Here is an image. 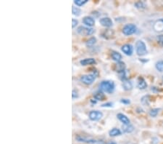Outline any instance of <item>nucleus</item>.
<instances>
[{
    "label": "nucleus",
    "instance_id": "nucleus-1",
    "mask_svg": "<svg viewBox=\"0 0 163 144\" xmlns=\"http://www.w3.org/2000/svg\"><path fill=\"white\" fill-rule=\"evenodd\" d=\"M100 91L107 93H112L115 89V84L113 81H102L100 84Z\"/></svg>",
    "mask_w": 163,
    "mask_h": 144
},
{
    "label": "nucleus",
    "instance_id": "nucleus-2",
    "mask_svg": "<svg viewBox=\"0 0 163 144\" xmlns=\"http://www.w3.org/2000/svg\"><path fill=\"white\" fill-rule=\"evenodd\" d=\"M136 51L137 55L139 56H144L147 54V49L145 43L141 40H138L136 43Z\"/></svg>",
    "mask_w": 163,
    "mask_h": 144
},
{
    "label": "nucleus",
    "instance_id": "nucleus-3",
    "mask_svg": "<svg viewBox=\"0 0 163 144\" xmlns=\"http://www.w3.org/2000/svg\"><path fill=\"white\" fill-rule=\"evenodd\" d=\"M136 30L137 28L136 25L135 24H127V25H125L123 28V34L125 35V36H130V35H132L134 33H136Z\"/></svg>",
    "mask_w": 163,
    "mask_h": 144
},
{
    "label": "nucleus",
    "instance_id": "nucleus-4",
    "mask_svg": "<svg viewBox=\"0 0 163 144\" xmlns=\"http://www.w3.org/2000/svg\"><path fill=\"white\" fill-rule=\"evenodd\" d=\"M77 32L81 36H90L92 35L95 32L94 28H89V27L85 26H79L77 29Z\"/></svg>",
    "mask_w": 163,
    "mask_h": 144
},
{
    "label": "nucleus",
    "instance_id": "nucleus-5",
    "mask_svg": "<svg viewBox=\"0 0 163 144\" xmlns=\"http://www.w3.org/2000/svg\"><path fill=\"white\" fill-rule=\"evenodd\" d=\"M96 75L95 74H87L83 75L81 77V81L86 84H92L95 81Z\"/></svg>",
    "mask_w": 163,
    "mask_h": 144
},
{
    "label": "nucleus",
    "instance_id": "nucleus-6",
    "mask_svg": "<svg viewBox=\"0 0 163 144\" xmlns=\"http://www.w3.org/2000/svg\"><path fill=\"white\" fill-rule=\"evenodd\" d=\"M103 116V113L100 111H92L89 114V117L92 121H99Z\"/></svg>",
    "mask_w": 163,
    "mask_h": 144
},
{
    "label": "nucleus",
    "instance_id": "nucleus-7",
    "mask_svg": "<svg viewBox=\"0 0 163 144\" xmlns=\"http://www.w3.org/2000/svg\"><path fill=\"white\" fill-rule=\"evenodd\" d=\"M153 28L156 32H162L163 31V18L159 19L153 25Z\"/></svg>",
    "mask_w": 163,
    "mask_h": 144
},
{
    "label": "nucleus",
    "instance_id": "nucleus-8",
    "mask_svg": "<svg viewBox=\"0 0 163 144\" xmlns=\"http://www.w3.org/2000/svg\"><path fill=\"white\" fill-rule=\"evenodd\" d=\"M121 50L123 52V53L125 54L126 55L131 56L132 55L133 52V49L132 45L129 44H124L122 47H121Z\"/></svg>",
    "mask_w": 163,
    "mask_h": 144
},
{
    "label": "nucleus",
    "instance_id": "nucleus-9",
    "mask_svg": "<svg viewBox=\"0 0 163 144\" xmlns=\"http://www.w3.org/2000/svg\"><path fill=\"white\" fill-rule=\"evenodd\" d=\"M100 23L102 26L107 27V28H110V27L113 26V22L110 17H103V18L100 19Z\"/></svg>",
    "mask_w": 163,
    "mask_h": 144
},
{
    "label": "nucleus",
    "instance_id": "nucleus-10",
    "mask_svg": "<svg viewBox=\"0 0 163 144\" xmlns=\"http://www.w3.org/2000/svg\"><path fill=\"white\" fill-rule=\"evenodd\" d=\"M117 117H118V119H119L124 125H128V124H130V119H129L125 115L123 114V113H118Z\"/></svg>",
    "mask_w": 163,
    "mask_h": 144
},
{
    "label": "nucleus",
    "instance_id": "nucleus-11",
    "mask_svg": "<svg viewBox=\"0 0 163 144\" xmlns=\"http://www.w3.org/2000/svg\"><path fill=\"white\" fill-rule=\"evenodd\" d=\"M83 23H84L85 25H88L89 27L93 26L95 24V20L92 17H89V16H86V17H84V19H83Z\"/></svg>",
    "mask_w": 163,
    "mask_h": 144
},
{
    "label": "nucleus",
    "instance_id": "nucleus-12",
    "mask_svg": "<svg viewBox=\"0 0 163 144\" xmlns=\"http://www.w3.org/2000/svg\"><path fill=\"white\" fill-rule=\"evenodd\" d=\"M137 87L139 88L140 89H144L147 87V83L146 82V81H145L144 78L140 77L139 79H138Z\"/></svg>",
    "mask_w": 163,
    "mask_h": 144
},
{
    "label": "nucleus",
    "instance_id": "nucleus-13",
    "mask_svg": "<svg viewBox=\"0 0 163 144\" xmlns=\"http://www.w3.org/2000/svg\"><path fill=\"white\" fill-rule=\"evenodd\" d=\"M116 67V71L118 72V73H120V72H123L124 71H125V64L123 62H118L117 64L115 65Z\"/></svg>",
    "mask_w": 163,
    "mask_h": 144
},
{
    "label": "nucleus",
    "instance_id": "nucleus-14",
    "mask_svg": "<svg viewBox=\"0 0 163 144\" xmlns=\"http://www.w3.org/2000/svg\"><path fill=\"white\" fill-rule=\"evenodd\" d=\"M80 63L82 65H92V64L96 63L95 59L94 58H86L84 59V60H81Z\"/></svg>",
    "mask_w": 163,
    "mask_h": 144
},
{
    "label": "nucleus",
    "instance_id": "nucleus-15",
    "mask_svg": "<svg viewBox=\"0 0 163 144\" xmlns=\"http://www.w3.org/2000/svg\"><path fill=\"white\" fill-rule=\"evenodd\" d=\"M123 87L125 90H131L133 88V84L129 80H125L123 83Z\"/></svg>",
    "mask_w": 163,
    "mask_h": 144
},
{
    "label": "nucleus",
    "instance_id": "nucleus-16",
    "mask_svg": "<svg viewBox=\"0 0 163 144\" xmlns=\"http://www.w3.org/2000/svg\"><path fill=\"white\" fill-rule=\"evenodd\" d=\"M111 55L113 60H115L117 62H120L121 60V59H122V55H121L118 52H116V51L112 52Z\"/></svg>",
    "mask_w": 163,
    "mask_h": 144
},
{
    "label": "nucleus",
    "instance_id": "nucleus-17",
    "mask_svg": "<svg viewBox=\"0 0 163 144\" xmlns=\"http://www.w3.org/2000/svg\"><path fill=\"white\" fill-rule=\"evenodd\" d=\"M109 135L112 137H115V136H118L121 135V131L118 128H113L109 132Z\"/></svg>",
    "mask_w": 163,
    "mask_h": 144
},
{
    "label": "nucleus",
    "instance_id": "nucleus-18",
    "mask_svg": "<svg viewBox=\"0 0 163 144\" xmlns=\"http://www.w3.org/2000/svg\"><path fill=\"white\" fill-rule=\"evenodd\" d=\"M114 35V32L112 31L111 29H107L106 31H105L102 33V36L106 39H110V38H112V36Z\"/></svg>",
    "mask_w": 163,
    "mask_h": 144
},
{
    "label": "nucleus",
    "instance_id": "nucleus-19",
    "mask_svg": "<svg viewBox=\"0 0 163 144\" xmlns=\"http://www.w3.org/2000/svg\"><path fill=\"white\" fill-rule=\"evenodd\" d=\"M94 97L97 100H104L105 99V95L102 91H99V92H96L95 95H94Z\"/></svg>",
    "mask_w": 163,
    "mask_h": 144
},
{
    "label": "nucleus",
    "instance_id": "nucleus-20",
    "mask_svg": "<svg viewBox=\"0 0 163 144\" xmlns=\"http://www.w3.org/2000/svg\"><path fill=\"white\" fill-rule=\"evenodd\" d=\"M123 130L124 132L130 133V132H132L134 130V127L131 124H128V125H124L123 124Z\"/></svg>",
    "mask_w": 163,
    "mask_h": 144
},
{
    "label": "nucleus",
    "instance_id": "nucleus-21",
    "mask_svg": "<svg viewBox=\"0 0 163 144\" xmlns=\"http://www.w3.org/2000/svg\"><path fill=\"white\" fill-rule=\"evenodd\" d=\"M155 67L157 71L159 72H163V60H159L155 64Z\"/></svg>",
    "mask_w": 163,
    "mask_h": 144
},
{
    "label": "nucleus",
    "instance_id": "nucleus-22",
    "mask_svg": "<svg viewBox=\"0 0 163 144\" xmlns=\"http://www.w3.org/2000/svg\"><path fill=\"white\" fill-rule=\"evenodd\" d=\"M96 42H97V39H96V37H92L86 41V44L87 47H92V46H93Z\"/></svg>",
    "mask_w": 163,
    "mask_h": 144
},
{
    "label": "nucleus",
    "instance_id": "nucleus-23",
    "mask_svg": "<svg viewBox=\"0 0 163 144\" xmlns=\"http://www.w3.org/2000/svg\"><path fill=\"white\" fill-rule=\"evenodd\" d=\"M72 12H73V15L76 16H79L81 14V9L77 7H75V6H73V7H72Z\"/></svg>",
    "mask_w": 163,
    "mask_h": 144
},
{
    "label": "nucleus",
    "instance_id": "nucleus-24",
    "mask_svg": "<svg viewBox=\"0 0 163 144\" xmlns=\"http://www.w3.org/2000/svg\"><path fill=\"white\" fill-rule=\"evenodd\" d=\"M159 108H153V109H151L149 111V115L151 116H152V117H155V116H157V115L158 114V113H159Z\"/></svg>",
    "mask_w": 163,
    "mask_h": 144
},
{
    "label": "nucleus",
    "instance_id": "nucleus-25",
    "mask_svg": "<svg viewBox=\"0 0 163 144\" xmlns=\"http://www.w3.org/2000/svg\"><path fill=\"white\" fill-rule=\"evenodd\" d=\"M88 1V0H75L74 4L77 6H82L85 4Z\"/></svg>",
    "mask_w": 163,
    "mask_h": 144
},
{
    "label": "nucleus",
    "instance_id": "nucleus-26",
    "mask_svg": "<svg viewBox=\"0 0 163 144\" xmlns=\"http://www.w3.org/2000/svg\"><path fill=\"white\" fill-rule=\"evenodd\" d=\"M149 96H144V97H142L141 99V103L143 105H149Z\"/></svg>",
    "mask_w": 163,
    "mask_h": 144
},
{
    "label": "nucleus",
    "instance_id": "nucleus-27",
    "mask_svg": "<svg viewBox=\"0 0 163 144\" xmlns=\"http://www.w3.org/2000/svg\"><path fill=\"white\" fill-rule=\"evenodd\" d=\"M136 6L137 8H138V9H142V8H145V4H144L143 2H141V1H138V2L136 3Z\"/></svg>",
    "mask_w": 163,
    "mask_h": 144
},
{
    "label": "nucleus",
    "instance_id": "nucleus-28",
    "mask_svg": "<svg viewBox=\"0 0 163 144\" xmlns=\"http://www.w3.org/2000/svg\"><path fill=\"white\" fill-rule=\"evenodd\" d=\"M157 41L158 42H159V44H160L162 47H163V35L161 34L157 36Z\"/></svg>",
    "mask_w": 163,
    "mask_h": 144
},
{
    "label": "nucleus",
    "instance_id": "nucleus-29",
    "mask_svg": "<svg viewBox=\"0 0 163 144\" xmlns=\"http://www.w3.org/2000/svg\"><path fill=\"white\" fill-rule=\"evenodd\" d=\"M72 22H73V23H72V27H73V28H75L78 23V21L77 20H76V19H73Z\"/></svg>",
    "mask_w": 163,
    "mask_h": 144
},
{
    "label": "nucleus",
    "instance_id": "nucleus-30",
    "mask_svg": "<svg viewBox=\"0 0 163 144\" xmlns=\"http://www.w3.org/2000/svg\"><path fill=\"white\" fill-rule=\"evenodd\" d=\"M120 102L122 103H124V104H129L131 103V101L128 100V99H121Z\"/></svg>",
    "mask_w": 163,
    "mask_h": 144
},
{
    "label": "nucleus",
    "instance_id": "nucleus-31",
    "mask_svg": "<svg viewBox=\"0 0 163 144\" xmlns=\"http://www.w3.org/2000/svg\"><path fill=\"white\" fill-rule=\"evenodd\" d=\"M72 97H73V98H76V97H78V92H76V90H73V94H72Z\"/></svg>",
    "mask_w": 163,
    "mask_h": 144
},
{
    "label": "nucleus",
    "instance_id": "nucleus-32",
    "mask_svg": "<svg viewBox=\"0 0 163 144\" xmlns=\"http://www.w3.org/2000/svg\"><path fill=\"white\" fill-rule=\"evenodd\" d=\"M113 104L112 103H107L103 104L102 106V107H112V106H113Z\"/></svg>",
    "mask_w": 163,
    "mask_h": 144
},
{
    "label": "nucleus",
    "instance_id": "nucleus-33",
    "mask_svg": "<svg viewBox=\"0 0 163 144\" xmlns=\"http://www.w3.org/2000/svg\"><path fill=\"white\" fill-rule=\"evenodd\" d=\"M107 144H117V143H115V142H110V143H108Z\"/></svg>",
    "mask_w": 163,
    "mask_h": 144
},
{
    "label": "nucleus",
    "instance_id": "nucleus-34",
    "mask_svg": "<svg viewBox=\"0 0 163 144\" xmlns=\"http://www.w3.org/2000/svg\"><path fill=\"white\" fill-rule=\"evenodd\" d=\"M162 81H163V76H162Z\"/></svg>",
    "mask_w": 163,
    "mask_h": 144
}]
</instances>
